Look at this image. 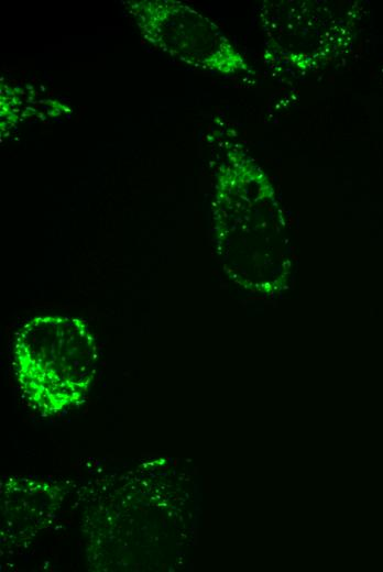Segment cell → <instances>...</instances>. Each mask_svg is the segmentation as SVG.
Listing matches in <instances>:
<instances>
[{
	"label": "cell",
	"mask_w": 383,
	"mask_h": 572,
	"mask_svg": "<svg viewBox=\"0 0 383 572\" xmlns=\"http://www.w3.org/2000/svg\"><path fill=\"white\" fill-rule=\"evenodd\" d=\"M12 364L24 399L51 416L84 402L97 374L98 345L83 319L37 316L17 331Z\"/></svg>",
	"instance_id": "1"
},
{
	"label": "cell",
	"mask_w": 383,
	"mask_h": 572,
	"mask_svg": "<svg viewBox=\"0 0 383 572\" xmlns=\"http://www.w3.org/2000/svg\"><path fill=\"white\" fill-rule=\"evenodd\" d=\"M258 19L264 64L274 76L300 78L325 69L348 40V22L332 1L267 0Z\"/></svg>",
	"instance_id": "2"
},
{
	"label": "cell",
	"mask_w": 383,
	"mask_h": 572,
	"mask_svg": "<svg viewBox=\"0 0 383 572\" xmlns=\"http://www.w3.org/2000/svg\"><path fill=\"white\" fill-rule=\"evenodd\" d=\"M121 3L143 41L180 64L226 78L255 75L222 29L187 3L177 0Z\"/></svg>",
	"instance_id": "3"
}]
</instances>
